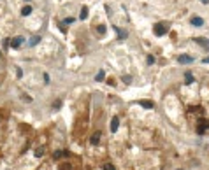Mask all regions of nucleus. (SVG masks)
<instances>
[{"label":"nucleus","mask_w":209,"mask_h":170,"mask_svg":"<svg viewBox=\"0 0 209 170\" xmlns=\"http://www.w3.org/2000/svg\"><path fill=\"white\" fill-rule=\"evenodd\" d=\"M79 18H81V19H86V18H88V7H86V5L81 7V14H79Z\"/></svg>","instance_id":"f8f14e48"},{"label":"nucleus","mask_w":209,"mask_h":170,"mask_svg":"<svg viewBox=\"0 0 209 170\" xmlns=\"http://www.w3.org/2000/svg\"><path fill=\"white\" fill-rule=\"evenodd\" d=\"M42 153H44V149H37V151H35V156H37V158H40V156H42Z\"/></svg>","instance_id":"aec40b11"},{"label":"nucleus","mask_w":209,"mask_h":170,"mask_svg":"<svg viewBox=\"0 0 209 170\" xmlns=\"http://www.w3.org/2000/svg\"><path fill=\"white\" fill-rule=\"evenodd\" d=\"M39 42H40V35H34V37L28 40V46H32V48H34V46H37V44H39Z\"/></svg>","instance_id":"1a4fd4ad"},{"label":"nucleus","mask_w":209,"mask_h":170,"mask_svg":"<svg viewBox=\"0 0 209 170\" xmlns=\"http://www.w3.org/2000/svg\"><path fill=\"white\" fill-rule=\"evenodd\" d=\"M141 105L144 109H153V102H148V100H144V102H141Z\"/></svg>","instance_id":"2eb2a0df"},{"label":"nucleus","mask_w":209,"mask_h":170,"mask_svg":"<svg viewBox=\"0 0 209 170\" xmlns=\"http://www.w3.org/2000/svg\"><path fill=\"white\" fill-rule=\"evenodd\" d=\"M193 42H197L199 46H202L204 49H209V39H204V37H195Z\"/></svg>","instance_id":"7ed1b4c3"},{"label":"nucleus","mask_w":209,"mask_h":170,"mask_svg":"<svg viewBox=\"0 0 209 170\" xmlns=\"http://www.w3.org/2000/svg\"><path fill=\"white\" fill-rule=\"evenodd\" d=\"M112 28H114L116 32H118V40H123V39H127V35H128V33H127L125 30H121V28H118V27H112Z\"/></svg>","instance_id":"0eeeda50"},{"label":"nucleus","mask_w":209,"mask_h":170,"mask_svg":"<svg viewBox=\"0 0 209 170\" xmlns=\"http://www.w3.org/2000/svg\"><path fill=\"white\" fill-rule=\"evenodd\" d=\"M193 56H188V54H181L179 58H177V61L181 63V65H186V63H193Z\"/></svg>","instance_id":"20e7f679"},{"label":"nucleus","mask_w":209,"mask_h":170,"mask_svg":"<svg viewBox=\"0 0 209 170\" xmlns=\"http://www.w3.org/2000/svg\"><path fill=\"white\" fill-rule=\"evenodd\" d=\"M23 42H25V39H23V37H12V39H11V48H12V49H18V48H21Z\"/></svg>","instance_id":"f03ea898"},{"label":"nucleus","mask_w":209,"mask_h":170,"mask_svg":"<svg viewBox=\"0 0 209 170\" xmlns=\"http://www.w3.org/2000/svg\"><path fill=\"white\" fill-rule=\"evenodd\" d=\"M206 128H209V123L206 119H199V133H204Z\"/></svg>","instance_id":"39448f33"},{"label":"nucleus","mask_w":209,"mask_h":170,"mask_svg":"<svg viewBox=\"0 0 209 170\" xmlns=\"http://www.w3.org/2000/svg\"><path fill=\"white\" fill-rule=\"evenodd\" d=\"M192 25H193V27H202V25H204V19L199 18V16H195V18H192Z\"/></svg>","instance_id":"6e6552de"},{"label":"nucleus","mask_w":209,"mask_h":170,"mask_svg":"<svg viewBox=\"0 0 209 170\" xmlns=\"http://www.w3.org/2000/svg\"><path fill=\"white\" fill-rule=\"evenodd\" d=\"M0 58H2V51H0Z\"/></svg>","instance_id":"a878e982"},{"label":"nucleus","mask_w":209,"mask_h":170,"mask_svg":"<svg viewBox=\"0 0 209 170\" xmlns=\"http://www.w3.org/2000/svg\"><path fill=\"white\" fill-rule=\"evenodd\" d=\"M71 23H74V18H67V19L63 21V25H71Z\"/></svg>","instance_id":"6ab92c4d"},{"label":"nucleus","mask_w":209,"mask_h":170,"mask_svg":"<svg viewBox=\"0 0 209 170\" xmlns=\"http://www.w3.org/2000/svg\"><path fill=\"white\" fill-rule=\"evenodd\" d=\"M200 2H202V4H209V0H200Z\"/></svg>","instance_id":"393cba45"},{"label":"nucleus","mask_w":209,"mask_h":170,"mask_svg":"<svg viewBox=\"0 0 209 170\" xmlns=\"http://www.w3.org/2000/svg\"><path fill=\"white\" fill-rule=\"evenodd\" d=\"M118 126H120V118L114 116L112 121H111V132H116V130H118Z\"/></svg>","instance_id":"423d86ee"},{"label":"nucleus","mask_w":209,"mask_h":170,"mask_svg":"<svg viewBox=\"0 0 209 170\" xmlns=\"http://www.w3.org/2000/svg\"><path fill=\"white\" fill-rule=\"evenodd\" d=\"M97 30H99V33H100V35H104V33H106V27H104V25H99V27H97Z\"/></svg>","instance_id":"f3484780"},{"label":"nucleus","mask_w":209,"mask_h":170,"mask_svg":"<svg viewBox=\"0 0 209 170\" xmlns=\"http://www.w3.org/2000/svg\"><path fill=\"white\" fill-rule=\"evenodd\" d=\"M179 170H181V168H179Z\"/></svg>","instance_id":"bb28decb"},{"label":"nucleus","mask_w":209,"mask_h":170,"mask_svg":"<svg viewBox=\"0 0 209 170\" xmlns=\"http://www.w3.org/2000/svg\"><path fill=\"white\" fill-rule=\"evenodd\" d=\"M104 170H114V167L111 163H107V165H104Z\"/></svg>","instance_id":"412c9836"},{"label":"nucleus","mask_w":209,"mask_h":170,"mask_svg":"<svg viewBox=\"0 0 209 170\" xmlns=\"http://www.w3.org/2000/svg\"><path fill=\"white\" fill-rule=\"evenodd\" d=\"M202 63H209V56H207V58H204V60H202Z\"/></svg>","instance_id":"b1692460"},{"label":"nucleus","mask_w":209,"mask_h":170,"mask_svg":"<svg viewBox=\"0 0 209 170\" xmlns=\"http://www.w3.org/2000/svg\"><path fill=\"white\" fill-rule=\"evenodd\" d=\"M148 63H149V65H153V63H155V56H148Z\"/></svg>","instance_id":"4be33fe9"},{"label":"nucleus","mask_w":209,"mask_h":170,"mask_svg":"<svg viewBox=\"0 0 209 170\" xmlns=\"http://www.w3.org/2000/svg\"><path fill=\"white\" fill-rule=\"evenodd\" d=\"M62 156H69V153H67V151H56V153L53 154L55 160H58V158H62Z\"/></svg>","instance_id":"ddd939ff"},{"label":"nucleus","mask_w":209,"mask_h":170,"mask_svg":"<svg viewBox=\"0 0 209 170\" xmlns=\"http://www.w3.org/2000/svg\"><path fill=\"white\" fill-rule=\"evenodd\" d=\"M184 82H186V84H193V75H192L190 70L184 72Z\"/></svg>","instance_id":"9d476101"},{"label":"nucleus","mask_w":209,"mask_h":170,"mask_svg":"<svg viewBox=\"0 0 209 170\" xmlns=\"http://www.w3.org/2000/svg\"><path fill=\"white\" fill-rule=\"evenodd\" d=\"M104 77H106V72H104V70H100V72L97 74V77H95V79H97V81H104Z\"/></svg>","instance_id":"dca6fc26"},{"label":"nucleus","mask_w":209,"mask_h":170,"mask_svg":"<svg viewBox=\"0 0 209 170\" xmlns=\"http://www.w3.org/2000/svg\"><path fill=\"white\" fill-rule=\"evenodd\" d=\"M91 144H93V146H97L99 142H100V132H97V133H93V135H91V140H90Z\"/></svg>","instance_id":"9b49d317"},{"label":"nucleus","mask_w":209,"mask_h":170,"mask_svg":"<svg viewBox=\"0 0 209 170\" xmlns=\"http://www.w3.org/2000/svg\"><path fill=\"white\" fill-rule=\"evenodd\" d=\"M23 100H25V102H32V98H30L28 95H25V97H23Z\"/></svg>","instance_id":"5701e85b"},{"label":"nucleus","mask_w":209,"mask_h":170,"mask_svg":"<svg viewBox=\"0 0 209 170\" xmlns=\"http://www.w3.org/2000/svg\"><path fill=\"white\" fill-rule=\"evenodd\" d=\"M121 79H123V82H127V84H128V82H132V75H123Z\"/></svg>","instance_id":"a211bd4d"},{"label":"nucleus","mask_w":209,"mask_h":170,"mask_svg":"<svg viewBox=\"0 0 209 170\" xmlns=\"http://www.w3.org/2000/svg\"><path fill=\"white\" fill-rule=\"evenodd\" d=\"M30 12H32V7H30V5H25V7L21 9V14H23V16H28Z\"/></svg>","instance_id":"4468645a"},{"label":"nucleus","mask_w":209,"mask_h":170,"mask_svg":"<svg viewBox=\"0 0 209 170\" xmlns=\"http://www.w3.org/2000/svg\"><path fill=\"white\" fill-rule=\"evenodd\" d=\"M153 32H155L156 37L165 35V33H167V25H165V23H156V25L153 27Z\"/></svg>","instance_id":"f257e3e1"}]
</instances>
